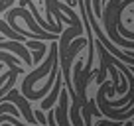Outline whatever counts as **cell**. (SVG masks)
Wrapping results in <instances>:
<instances>
[{"instance_id": "7a4b0ae2", "label": "cell", "mask_w": 134, "mask_h": 126, "mask_svg": "<svg viewBox=\"0 0 134 126\" xmlns=\"http://www.w3.org/2000/svg\"><path fill=\"white\" fill-rule=\"evenodd\" d=\"M2 101H14L18 106H20V110H22V114L26 116V120H28L32 126H38V122H36V118H34V114H32V108H30V105H28L26 101H22V99H20V95H18L16 91H12V93L8 95V97H4Z\"/></svg>"}, {"instance_id": "3957f363", "label": "cell", "mask_w": 134, "mask_h": 126, "mask_svg": "<svg viewBox=\"0 0 134 126\" xmlns=\"http://www.w3.org/2000/svg\"><path fill=\"white\" fill-rule=\"evenodd\" d=\"M59 126H69L67 122V91H59V110H55Z\"/></svg>"}, {"instance_id": "277c9868", "label": "cell", "mask_w": 134, "mask_h": 126, "mask_svg": "<svg viewBox=\"0 0 134 126\" xmlns=\"http://www.w3.org/2000/svg\"><path fill=\"white\" fill-rule=\"evenodd\" d=\"M59 91H61V73H57V83H55V85H53V89H51V95L42 102V110H49V106L53 105L55 101H57Z\"/></svg>"}, {"instance_id": "6da1fadb", "label": "cell", "mask_w": 134, "mask_h": 126, "mask_svg": "<svg viewBox=\"0 0 134 126\" xmlns=\"http://www.w3.org/2000/svg\"><path fill=\"white\" fill-rule=\"evenodd\" d=\"M0 49H8V51H16L22 59L26 61V65H32V55L28 51V45L20 42H10V39H0Z\"/></svg>"}]
</instances>
